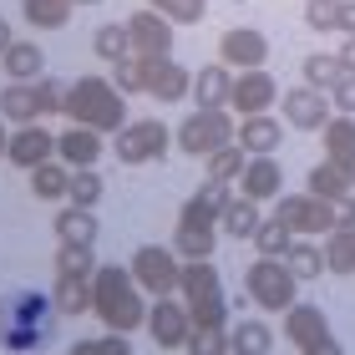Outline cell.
Returning a JSON list of instances; mask_svg holds the SVG:
<instances>
[{
	"instance_id": "6da1fadb",
	"label": "cell",
	"mask_w": 355,
	"mask_h": 355,
	"mask_svg": "<svg viewBox=\"0 0 355 355\" xmlns=\"http://www.w3.org/2000/svg\"><path fill=\"white\" fill-rule=\"evenodd\" d=\"M92 315L117 335H132V330L148 325V300H142V284L132 279L127 264H96V274H92Z\"/></svg>"
},
{
	"instance_id": "7a4b0ae2",
	"label": "cell",
	"mask_w": 355,
	"mask_h": 355,
	"mask_svg": "<svg viewBox=\"0 0 355 355\" xmlns=\"http://www.w3.org/2000/svg\"><path fill=\"white\" fill-rule=\"evenodd\" d=\"M67 117L76 127H92V132H122L127 127V96L107 82V76H76L67 87Z\"/></svg>"
},
{
	"instance_id": "3957f363",
	"label": "cell",
	"mask_w": 355,
	"mask_h": 355,
	"mask_svg": "<svg viewBox=\"0 0 355 355\" xmlns=\"http://www.w3.org/2000/svg\"><path fill=\"white\" fill-rule=\"evenodd\" d=\"M56 300H46L41 289H21L6 310H0V345L6 350H36L56 325Z\"/></svg>"
},
{
	"instance_id": "277c9868",
	"label": "cell",
	"mask_w": 355,
	"mask_h": 355,
	"mask_svg": "<svg viewBox=\"0 0 355 355\" xmlns=\"http://www.w3.org/2000/svg\"><path fill=\"white\" fill-rule=\"evenodd\" d=\"M178 295H183L188 315L198 330H229V300H223V279L214 259H183V284H178Z\"/></svg>"
},
{
	"instance_id": "5b68a950",
	"label": "cell",
	"mask_w": 355,
	"mask_h": 355,
	"mask_svg": "<svg viewBox=\"0 0 355 355\" xmlns=\"http://www.w3.org/2000/svg\"><path fill=\"white\" fill-rule=\"evenodd\" d=\"M244 289H249V300L259 304V310H289L300 295V274L289 269L284 259H269V254H259L249 269H244Z\"/></svg>"
},
{
	"instance_id": "8992f818",
	"label": "cell",
	"mask_w": 355,
	"mask_h": 355,
	"mask_svg": "<svg viewBox=\"0 0 355 355\" xmlns=\"http://www.w3.org/2000/svg\"><path fill=\"white\" fill-rule=\"evenodd\" d=\"M234 132H239V122H234L229 107H198V112H188V117H183V127L173 132V142L188 157H208L214 148L234 142Z\"/></svg>"
},
{
	"instance_id": "52a82bcc",
	"label": "cell",
	"mask_w": 355,
	"mask_h": 355,
	"mask_svg": "<svg viewBox=\"0 0 355 355\" xmlns=\"http://www.w3.org/2000/svg\"><path fill=\"white\" fill-rule=\"evenodd\" d=\"M112 153L122 157V168H148L168 157V122L157 117H137L127 122L122 132H112Z\"/></svg>"
},
{
	"instance_id": "ba28073f",
	"label": "cell",
	"mask_w": 355,
	"mask_h": 355,
	"mask_svg": "<svg viewBox=\"0 0 355 355\" xmlns=\"http://www.w3.org/2000/svg\"><path fill=\"white\" fill-rule=\"evenodd\" d=\"M132 279L142 284V295H178V284H183V259H178L173 244H142L132 254Z\"/></svg>"
},
{
	"instance_id": "9c48e42d",
	"label": "cell",
	"mask_w": 355,
	"mask_h": 355,
	"mask_svg": "<svg viewBox=\"0 0 355 355\" xmlns=\"http://www.w3.org/2000/svg\"><path fill=\"white\" fill-rule=\"evenodd\" d=\"M274 214H279L300 239H315V234H330L335 229L330 198H320V193H310V188H304V193H279V198H274Z\"/></svg>"
},
{
	"instance_id": "30bf717a",
	"label": "cell",
	"mask_w": 355,
	"mask_h": 355,
	"mask_svg": "<svg viewBox=\"0 0 355 355\" xmlns=\"http://www.w3.org/2000/svg\"><path fill=\"white\" fill-rule=\"evenodd\" d=\"M127 36H132V51L142 61H163L173 56V21L163 10H153V6H142L127 15Z\"/></svg>"
},
{
	"instance_id": "8fae6325",
	"label": "cell",
	"mask_w": 355,
	"mask_h": 355,
	"mask_svg": "<svg viewBox=\"0 0 355 355\" xmlns=\"http://www.w3.org/2000/svg\"><path fill=\"white\" fill-rule=\"evenodd\" d=\"M148 335L163 350H183L188 345V335H193V315H188V304L183 300H173V295H157L148 304Z\"/></svg>"
},
{
	"instance_id": "7c38bea8",
	"label": "cell",
	"mask_w": 355,
	"mask_h": 355,
	"mask_svg": "<svg viewBox=\"0 0 355 355\" xmlns=\"http://www.w3.org/2000/svg\"><path fill=\"white\" fill-rule=\"evenodd\" d=\"M218 61L223 67H239V71H254L269 61V36L254 26H229L218 36Z\"/></svg>"
},
{
	"instance_id": "4fadbf2b",
	"label": "cell",
	"mask_w": 355,
	"mask_h": 355,
	"mask_svg": "<svg viewBox=\"0 0 355 355\" xmlns=\"http://www.w3.org/2000/svg\"><path fill=\"white\" fill-rule=\"evenodd\" d=\"M274 102H279V82L254 67V71H239L234 76V92H229V112H239V117H254V112H269Z\"/></svg>"
},
{
	"instance_id": "5bb4252c",
	"label": "cell",
	"mask_w": 355,
	"mask_h": 355,
	"mask_svg": "<svg viewBox=\"0 0 355 355\" xmlns=\"http://www.w3.org/2000/svg\"><path fill=\"white\" fill-rule=\"evenodd\" d=\"M284 122L295 127V132H320L335 112H330V92H315V87H289L284 92Z\"/></svg>"
},
{
	"instance_id": "9a60e30c",
	"label": "cell",
	"mask_w": 355,
	"mask_h": 355,
	"mask_svg": "<svg viewBox=\"0 0 355 355\" xmlns=\"http://www.w3.org/2000/svg\"><path fill=\"white\" fill-rule=\"evenodd\" d=\"M56 157V132H46L41 122H26V127H15L10 132V148H6V163L15 168H41V163H51Z\"/></svg>"
},
{
	"instance_id": "2e32d148",
	"label": "cell",
	"mask_w": 355,
	"mask_h": 355,
	"mask_svg": "<svg viewBox=\"0 0 355 355\" xmlns=\"http://www.w3.org/2000/svg\"><path fill=\"white\" fill-rule=\"evenodd\" d=\"M234 188L244 193V198H254V203H274V198H279V188H284V168H279V157H274V153L249 157Z\"/></svg>"
},
{
	"instance_id": "e0dca14e",
	"label": "cell",
	"mask_w": 355,
	"mask_h": 355,
	"mask_svg": "<svg viewBox=\"0 0 355 355\" xmlns=\"http://www.w3.org/2000/svg\"><path fill=\"white\" fill-rule=\"evenodd\" d=\"M284 335H289V345L304 355V350H315V345L330 340V320H325L320 304H300V300H295V304L284 310Z\"/></svg>"
},
{
	"instance_id": "ac0fdd59",
	"label": "cell",
	"mask_w": 355,
	"mask_h": 355,
	"mask_svg": "<svg viewBox=\"0 0 355 355\" xmlns=\"http://www.w3.org/2000/svg\"><path fill=\"white\" fill-rule=\"evenodd\" d=\"M148 96H153V102H163V107L183 102V96H193V71L178 67L173 56L153 61V67H148Z\"/></svg>"
},
{
	"instance_id": "d6986e66",
	"label": "cell",
	"mask_w": 355,
	"mask_h": 355,
	"mask_svg": "<svg viewBox=\"0 0 355 355\" xmlns=\"http://www.w3.org/2000/svg\"><path fill=\"white\" fill-rule=\"evenodd\" d=\"M234 142H239V148H244L249 157H259V153H279V142H284V122H279V117H269V112L239 117Z\"/></svg>"
},
{
	"instance_id": "ffe728a7",
	"label": "cell",
	"mask_w": 355,
	"mask_h": 355,
	"mask_svg": "<svg viewBox=\"0 0 355 355\" xmlns=\"http://www.w3.org/2000/svg\"><path fill=\"white\" fill-rule=\"evenodd\" d=\"M107 153V142H102V132H92V127H67V132L56 137V157L67 168H96V157Z\"/></svg>"
},
{
	"instance_id": "44dd1931",
	"label": "cell",
	"mask_w": 355,
	"mask_h": 355,
	"mask_svg": "<svg viewBox=\"0 0 355 355\" xmlns=\"http://www.w3.org/2000/svg\"><path fill=\"white\" fill-rule=\"evenodd\" d=\"M234 183H203L193 198L183 203V214H178V223H208V229H218V218H223V208H229V193Z\"/></svg>"
},
{
	"instance_id": "7402d4cb",
	"label": "cell",
	"mask_w": 355,
	"mask_h": 355,
	"mask_svg": "<svg viewBox=\"0 0 355 355\" xmlns=\"http://www.w3.org/2000/svg\"><path fill=\"white\" fill-rule=\"evenodd\" d=\"M0 117H6V122H15V127L41 122V117H46V107H41V92H36V82H10L6 92H0Z\"/></svg>"
},
{
	"instance_id": "603a6c76",
	"label": "cell",
	"mask_w": 355,
	"mask_h": 355,
	"mask_svg": "<svg viewBox=\"0 0 355 355\" xmlns=\"http://www.w3.org/2000/svg\"><path fill=\"white\" fill-rule=\"evenodd\" d=\"M229 92H234V67H198L193 71V102L198 107H229Z\"/></svg>"
},
{
	"instance_id": "cb8c5ba5",
	"label": "cell",
	"mask_w": 355,
	"mask_h": 355,
	"mask_svg": "<svg viewBox=\"0 0 355 355\" xmlns=\"http://www.w3.org/2000/svg\"><path fill=\"white\" fill-rule=\"evenodd\" d=\"M96 234H102V223H96L92 208L67 203V208L56 214V244H92V249H96Z\"/></svg>"
},
{
	"instance_id": "d4e9b609",
	"label": "cell",
	"mask_w": 355,
	"mask_h": 355,
	"mask_svg": "<svg viewBox=\"0 0 355 355\" xmlns=\"http://www.w3.org/2000/svg\"><path fill=\"white\" fill-rule=\"evenodd\" d=\"M304 188L310 193H320V198H345V193H355V168H345V163H315L310 168V178H304Z\"/></svg>"
},
{
	"instance_id": "484cf974",
	"label": "cell",
	"mask_w": 355,
	"mask_h": 355,
	"mask_svg": "<svg viewBox=\"0 0 355 355\" xmlns=\"http://www.w3.org/2000/svg\"><path fill=\"white\" fill-rule=\"evenodd\" d=\"M269 345H274V330H269V320H259V315H244L239 325H229V355H269Z\"/></svg>"
},
{
	"instance_id": "4316f807",
	"label": "cell",
	"mask_w": 355,
	"mask_h": 355,
	"mask_svg": "<svg viewBox=\"0 0 355 355\" xmlns=\"http://www.w3.org/2000/svg\"><path fill=\"white\" fill-rule=\"evenodd\" d=\"M320 137H325V157H330V163L355 168V117L335 112V117H330L325 127H320Z\"/></svg>"
},
{
	"instance_id": "83f0119b",
	"label": "cell",
	"mask_w": 355,
	"mask_h": 355,
	"mask_svg": "<svg viewBox=\"0 0 355 355\" xmlns=\"http://www.w3.org/2000/svg\"><path fill=\"white\" fill-rule=\"evenodd\" d=\"M0 61H6V76H10V82H41V71H46V56H41L36 41H10Z\"/></svg>"
},
{
	"instance_id": "f1b7e54d",
	"label": "cell",
	"mask_w": 355,
	"mask_h": 355,
	"mask_svg": "<svg viewBox=\"0 0 355 355\" xmlns=\"http://www.w3.org/2000/svg\"><path fill=\"white\" fill-rule=\"evenodd\" d=\"M51 300L61 315H87L92 310V274H56Z\"/></svg>"
},
{
	"instance_id": "f546056e",
	"label": "cell",
	"mask_w": 355,
	"mask_h": 355,
	"mask_svg": "<svg viewBox=\"0 0 355 355\" xmlns=\"http://www.w3.org/2000/svg\"><path fill=\"white\" fill-rule=\"evenodd\" d=\"M31 193H36L41 203H61L71 193V168L61 163V157H51V163L31 168Z\"/></svg>"
},
{
	"instance_id": "4dcf8cb0",
	"label": "cell",
	"mask_w": 355,
	"mask_h": 355,
	"mask_svg": "<svg viewBox=\"0 0 355 355\" xmlns=\"http://www.w3.org/2000/svg\"><path fill=\"white\" fill-rule=\"evenodd\" d=\"M173 249H178V259H214L218 229H208V223H178L173 229Z\"/></svg>"
},
{
	"instance_id": "1f68e13d",
	"label": "cell",
	"mask_w": 355,
	"mask_h": 355,
	"mask_svg": "<svg viewBox=\"0 0 355 355\" xmlns=\"http://www.w3.org/2000/svg\"><path fill=\"white\" fill-rule=\"evenodd\" d=\"M259 203H254V198H244V193H234V198H229V208H223V218H218V229L223 234H229V239H254V234H259Z\"/></svg>"
},
{
	"instance_id": "d6a6232c",
	"label": "cell",
	"mask_w": 355,
	"mask_h": 355,
	"mask_svg": "<svg viewBox=\"0 0 355 355\" xmlns=\"http://www.w3.org/2000/svg\"><path fill=\"white\" fill-rule=\"evenodd\" d=\"M203 163H208V178H203V183H239V173H244L249 153L239 148V142H223V148H214Z\"/></svg>"
},
{
	"instance_id": "836d02e7",
	"label": "cell",
	"mask_w": 355,
	"mask_h": 355,
	"mask_svg": "<svg viewBox=\"0 0 355 355\" xmlns=\"http://www.w3.org/2000/svg\"><path fill=\"white\" fill-rule=\"evenodd\" d=\"M71 0H21V15H26V26H36V31H61L71 21Z\"/></svg>"
},
{
	"instance_id": "e575fe53",
	"label": "cell",
	"mask_w": 355,
	"mask_h": 355,
	"mask_svg": "<svg viewBox=\"0 0 355 355\" xmlns=\"http://www.w3.org/2000/svg\"><path fill=\"white\" fill-rule=\"evenodd\" d=\"M92 51L107 61V67H117L122 56H132V36H127V21H112V26H96L92 36Z\"/></svg>"
},
{
	"instance_id": "d590c367",
	"label": "cell",
	"mask_w": 355,
	"mask_h": 355,
	"mask_svg": "<svg viewBox=\"0 0 355 355\" xmlns=\"http://www.w3.org/2000/svg\"><path fill=\"white\" fill-rule=\"evenodd\" d=\"M284 264L300 274V284L304 279H320V274H325V244H315V239H295L289 254H284Z\"/></svg>"
},
{
	"instance_id": "8d00e7d4",
	"label": "cell",
	"mask_w": 355,
	"mask_h": 355,
	"mask_svg": "<svg viewBox=\"0 0 355 355\" xmlns=\"http://www.w3.org/2000/svg\"><path fill=\"white\" fill-rule=\"evenodd\" d=\"M295 239H300V234L289 229V223H284L279 214H274V218H264V223H259V234H254V244H259V254H269V259H284Z\"/></svg>"
},
{
	"instance_id": "74e56055",
	"label": "cell",
	"mask_w": 355,
	"mask_h": 355,
	"mask_svg": "<svg viewBox=\"0 0 355 355\" xmlns=\"http://www.w3.org/2000/svg\"><path fill=\"white\" fill-rule=\"evenodd\" d=\"M102 193H107V178L96 173V168H71V193H67V203L96 208V203H102Z\"/></svg>"
},
{
	"instance_id": "f35d334b",
	"label": "cell",
	"mask_w": 355,
	"mask_h": 355,
	"mask_svg": "<svg viewBox=\"0 0 355 355\" xmlns=\"http://www.w3.org/2000/svg\"><path fill=\"white\" fill-rule=\"evenodd\" d=\"M325 269L330 274H355V229H330V239H325Z\"/></svg>"
},
{
	"instance_id": "ab89813d",
	"label": "cell",
	"mask_w": 355,
	"mask_h": 355,
	"mask_svg": "<svg viewBox=\"0 0 355 355\" xmlns=\"http://www.w3.org/2000/svg\"><path fill=\"white\" fill-rule=\"evenodd\" d=\"M148 67H153V61H142L137 51H132V56H122L117 67H112V87H117L122 96H137V92H148Z\"/></svg>"
},
{
	"instance_id": "60d3db41",
	"label": "cell",
	"mask_w": 355,
	"mask_h": 355,
	"mask_svg": "<svg viewBox=\"0 0 355 355\" xmlns=\"http://www.w3.org/2000/svg\"><path fill=\"white\" fill-rule=\"evenodd\" d=\"M300 71H304V87H315V92H330V87H335V76H340V56L310 51V56L300 61Z\"/></svg>"
},
{
	"instance_id": "b9f144b4",
	"label": "cell",
	"mask_w": 355,
	"mask_h": 355,
	"mask_svg": "<svg viewBox=\"0 0 355 355\" xmlns=\"http://www.w3.org/2000/svg\"><path fill=\"white\" fill-rule=\"evenodd\" d=\"M56 274H96L92 244H56Z\"/></svg>"
},
{
	"instance_id": "7bdbcfd3",
	"label": "cell",
	"mask_w": 355,
	"mask_h": 355,
	"mask_svg": "<svg viewBox=\"0 0 355 355\" xmlns=\"http://www.w3.org/2000/svg\"><path fill=\"white\" fill-rule=\"evenodd\" d=\"M67 355H132V335L107 330V335H92V340H76Z\"/></svg>"
},
{
	"instance_id": "ee69618b",
	"label": "cell",
	"mask_w": 355,
	"mask_h": 355,
	"mask_svg": "<svg viewBox=\"0 0 355 355\" xmlns=\"http://www.w3.org/2000/svg\"><path fill=\"white\" fill-rule=\"evenodd\" d=\"M153 10H163L173 26H198L208 15V0H148Z\"/></svg>"
},
{
	"instance_id": "f6af8a7d",
	"label": "cell",
	"mask_w": 355,
	"mask_h": 355,
	"mask_svg": "<svg viewBox=\"0 0 355 355\" xmlns=\"http://www.w3.org/2000/svg\"><path fill=\"white\" fill-rule=\"evenodd\" d=\"M183 350L188 355H229V330H198V325H193Z\"/></svg>"
},
{
	"instance_id": "bcb514c9",
	"label": "cell",
	"mask_w": 355,
	"mask_h": 355,
	"mask_svg": "<svg viewBox=\"0 0 355 355\" xmlns=\"http://www.w3.org/2000/svg\"><path fill=\"white\" fill-rule=\"evenodd\" d=\"M340 0H304V31H335Z\"/></svg>"
},
{
	"instance_id": "7dc6e473",
	"label": "cell",
	"mask_w": 355,
	"mask_h": 355,
	"mask_svg": "<svg viewBox=\"0 0 355 355\" xmlns=\"http://www.w3.org/2000/svg\"><path fill=\"white\" fill-rule=\"evenodd\" d=\"M330 107H335V112H345V117H355V71H340V76H335V87H330Z\"/></svg>"
},
{
	"instance_id": "c3c4849f",
	"label": "cell",
	"mask_w": 355,
	"mask_h": 355,
	"mask_svg": "<svg viewBox=\"0 0 355 355\" xmlns=\"http://www.w3.org/2000/svg\"><path fill=\"white\" fill-rule=\"evenodd\" d=\"M335 229H355V193H345V198H335Z\"/></svg>"
},
{
	"instance_id": "681fc988",
	"label": "cell",
	"mask_w": 355,
	"mask_h": 355,
	"mask_svg": "<svg viewBox=\"0 0 355 355\" xmlns=\"http://www.w3.org/2000/svg\"><path fill=\"white\" fill-rule=\"evenodd\" d=\"M335 31H340V36H355V0H340V15H335Z\"/></svg>"
},
{
	"instance_id": "f907efd6",
	"label": "cell",
	"mask_w": 355,
	"mask_h": 355,
	"mask_svg": "<svg viewBox=\"0 0 355 355\" xmlns=\"http://www.w3.org/2000/svg\"><path fill=\"white\" fill-rule=\"evenodd\" d=\"M335 56H340V71H355V36H345V46Z\"/></svg>"
},
{
	"instance_id": "816d5d0a",
	"label": "cell",
	"mask_w": 355,
	"mask_h": 355,
	"mask_svg": "<svg viewBox=\"0 0 355 355\" xmlns=\"http://www.w3.org/2000/svg\"><path fill=\"white\" fill-rule=\"evenodd\" d=\"M304 355H345V345H340V340H335V335H330L325 345H315V350H304Z\"/></svg>"
},
{
	"instance_id": "f5cc1de1",
	"label": "cell",
	"mask_w": 355,
	"mask_h": 355,
	"mask_svg": "<svg viewBox=\"0 0 355 355\" xmlns=\"http://www.w3.org/2000/svg\"><path fill=\"white\" fill-rule=\"evenodd\" d=\"M15 36H10V26H6V15H0V56H6V46H10Z\"/></svg>"
},
{
	"instance_id": "db71d44e",
	"label": "cell",
	"mask_w": 355,
	"mask_h": 355,
	"mask_svg": "<svg viewBox=\"0 0 355 355\" xmlns=\"http://www.w3.org/2000/svg\"><path fill=\"white\" fill-rule=\"evenodd\" d=\"M6 148H10V137H6V117H0V157H6Z\"/></svg>"
},
{
	"instance_id": "11a10c76",
	"label": "cell",
	"mask_w": 355,
	"mask_h": 355,
	"mask_svg": "<svg viewBox=\"0 0 355 355\" xmlns=\"http://www.w3.org/2000/svg\"><path fill=\"white\" fill-rule=\"evenodd\" d=\"M71 6H102V0H71Z\"/></svg>"
}]
</instances>
